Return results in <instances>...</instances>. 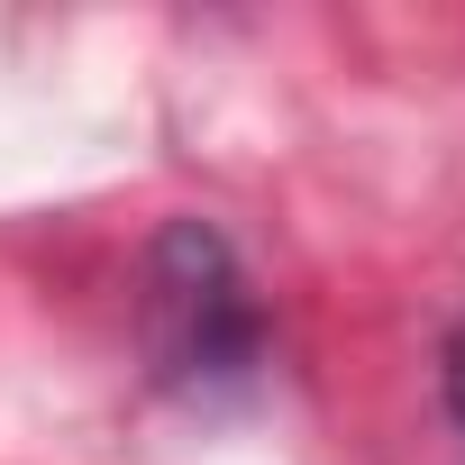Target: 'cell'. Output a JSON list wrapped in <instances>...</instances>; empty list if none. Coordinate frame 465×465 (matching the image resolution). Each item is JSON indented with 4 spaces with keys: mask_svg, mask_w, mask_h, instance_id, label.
I'll return each instance as SVG.
<instances>
[{
    "mask_svg": "<svg viewBox=\"0 0 465 465\" xmlns=\"http://www.w3.org/2000/svg\"><path fill=\"white\" fill-rule=\"evenodd\" d=\"M146 356L173 392H219L265 365V311L210 219H173L146 247Z\"/></svg>",
    "mask_w": 465,
    "mask_h": 465,
    "instance_id": "6da1fadb",
    "label": "cell"
},
{
    "mask_svg": "<svg viewBox=\"0 0 465 465\" xmlns=\"http://www.w3.org/2000/svg\"><path fill=\"white\" fill-rule=\"evenodd\" d=\"M447 420H456V438H465V329L447 338Z\"/></svg>",
    "mask_w": 465,
    "mask_h": 465,
    "instance_id": "7a4b0ae2",
    "label": "cell"
}]
</instances>
